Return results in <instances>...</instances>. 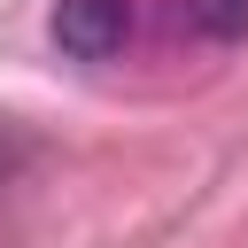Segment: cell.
Returning <instances> with one entry per match:
<instances>
[{
  "label": "cell",
  "mask_w": 248,
  "mask_h": 248,
  "mask_svg": "<svg viewBox=\"0 0 248 248\" xmlns=\"http://www.w3.org/2000/svg\"><path fill=\"white\" fill-rule=\"evenodd\" d=\"M132 31V8L124 0H54V46L78 54V62H108Z\"/></svg>",
  "instance_id": "1"
},
{
  "label": "cell",
  "mask_w": 248,
  "mask_h": 248,
  "mask_svg": "<svg viewBox=\"0 0 248 248\" xmlns=\"http://www.w3.org/2000/svg\"><path fill=\"white\" fill-rule=\"evenodd\" d=\"M186 16H194L209 39H240V31H248V0H186Z\"/></svg>",
  "instance_id": "2"
}]
</instances>
